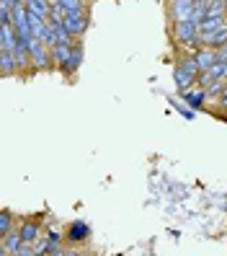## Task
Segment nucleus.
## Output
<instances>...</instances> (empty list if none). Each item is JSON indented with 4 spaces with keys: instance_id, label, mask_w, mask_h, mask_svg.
I'll return each mask as SVG.
<instances>
[{
    "instance_id": "obj_1",
    "label": "nucleus",
    "mask_w": 227,
    "mask_h": 256,
    "mask_svg": "<svg viewBox=\"0 0 227 256\" xmlns=\"http://www.w3.org/2000/svg\"><path fill=\"white\" fill-rule=\"evenodd\" d=\"M199 62H196V57H184V62H181L176 68V86L178 91H189V88L196 86V80H199Z\"/></svg>"
},
{
    "instance_id": "obj_2",
    "label": "nucleus",
    "mask_w": 227,
    "mask_h": 256,
    "mask_svg": "<svg viewBox=\"0 0 227 256\" xmlns=\"http://www.w3.org/2000/svg\"><path fill=\"white\" fill-rule=\"evenodd\" d=\"M28 52H31L34 70H52V68H54L52 47H47L41 39H31V42H28Z\"/></svg>"
},
{
    "instance_id": "obj_3",
    "label": "nucleus",
    "mask_w": 227,
    "mask_h": 256,
    "mask_svg": "<svg viewBox=\"0 0 227 256\" xmlns=\"http://www.w3.org/2000/svg\"><path fill=\"white\" fill-rule=\"evenodd\" d=\"M90 24V16H88V8H80V10H70L67 13V18H65V26H67V32L75 36V39H80L85 34V28Z\"/></svg>"
},
{
    "instance_id": "obj_4",
    "label": "nucleus",
    "mask_w": 227,
    "mask_h": 256,
    "mask_svg": "<svg viewBox=\"0 0 227 256\" xmlns=\"http://www.w3.org/2000/svg\"><path fill=\"white\" fill-rule=\"evenodd\" d=\"M194 3H196V0H171V24L191 21Z\"/></svg>"
},
{
    "instance_id": "obj_5",
    "label": "nucleus",
    "mask_w": 227,
    "mask_h": 256,
    "mask_svg": "<svg viewBox=\"0 0 227 256\" xmlns=\"http://www.w3.org/2000/svg\"><path fill=\"white\" fill-rule=\"evenodd\" d=\"M23 244H26V240H23L21 230L16 228V230H10L8 236H3V238H0V254H3V256L16 254V256H18V251H21V246H23Z\"/></svg>"
},
{
    "instance_id": "obj_6",
    "label": "nucleus",
    "mask_w": 227,
    "mask_h": 256,
    "mask_svg": "<svg viewBox=\"0 0 227 256\" xmlns=\"http://www.w3.org/2000/svg\"><path fill=\"white\" fill-rule=\"evenodd\" d=\"M199 44L202 47H225L227 44V26H222L220 32H212V34H199Z\"/></svg>"
},
{
    "instance_id": "obj_7",
    "label": "nucleus",
    "mask_w": 227,
    "mask_h": 256,
    "mask_svg": "<svg viewBox=\"0 0 227 256\" xmlns=\"http://www.w3.org/2000/svg\"><path fill=\"white\" fill-rule=\"evenodd\" d=\"M194 57H196V62H199L202 70H209L212 65L220 62V57H217V50H215V47H199Z\"/></svg>"
},
{
    "instance_id": "obj_8",
    "label": "nucleus",
    "mask_w": 227,
    "mask_h": 256,
    "mask_svg": "<svg viewBox=\"0 0 227 256\" xmlns=\"http://www.w3.org/2000/svg\"><path fill=\"white\" fill-rule=\"evenodd\" d=\"M0 68H3V75H5V78H8V75L21 72V65H18L16 54L8 52V50H0Z\"/></svg>"
},
{
    "instance_id": "obj_9",
    "label": "nucleus",
    "mask_w": 227,
    "mask_h": 256,
    "mask_svg": "<svg viewBox=\"0 0 227 256\" xmlns=\"http://www.w3.org/2000/svg\"><path fill=\"white\" fill-rule=\"evenodd\" d=\"M72 54V44H54L52 47V60H54V68H62L67 65V60Z\"/></svg>"
},
{
    "instance_id": "obj_10",
    "label": "nucleus",
    "mask_w": 227,
    "mask_h": 256,
    "mask_svg": "<svg viewBox=\"0 0 227 256\" xmlns=\"http://www.w3.org/2000/svg\"><path fill=\"white\" fill-rule=\"evenodd\" d=\"M207 88H199V91H191V88H189V91H184V98H186V104H189V106H194V109H202L204 106V104H207Z\"/></svg>"
},
{
    "instance_id": "obj_11",
    "label": "nucleus",
    "mask_w": 227,
    "mask_h": 256,
    "mask_svg": "<svg viewBox=\"0 0 227 256\" xmlns=\"http://www.w3.org/2000/svg\"><path fill=\"white\" fill-rule=\"evenodd\" d=\"M222 26H227V16H215V18H204L199 24V34H212V32H220Z\"/></svg>"
},
{
    "instance_id": "obj_12",
    "label": "nucleus",
    "mask_w": 227,
    "mask_h": 256,
    "mask_svg": "<svg viewBox=\"0 0 227 256\" xmlns=\"http://www.w3.org/2000/svg\"><path fill=\"white\" fill-rule=\"evenodd\" d=\"M80 62H83V47H80V44H72V54H70L67 65H65V72L75 75V70L80 68Z\"/></svg>"
},
{
    "instance_id": "obj_13",
    "label": "nucleus",
    "mask_w": 227,
    "mask_h": 256,
    "mask_svg": "<svg viewBox=\"0 0 227 256\" xmlns=\"http://www.w3.org/2000/svg\"><path fill=\"white\" fill-rule=\"evenodd\" d=\"M18 230H21V236H23V240L26 244H36L39 240V222H23V225H18Z\"/></svg>"
},
{
    "instance_id": "obj_14",
    "label": "nucleus",
    "mask_w": 227,
    "mask_h": 256,
    "mask_svg": "<svg viewBox=\"0 0 227 256\" xmlns=\"http://www.w3.org/2000/svg\"><path fill=\"white\" fill-rule=\"evenodd\" d=\"M215 16H227V0H209L207 3L204 18H215Z\"/></svg>"
},
{
    "instance_id": "obj_15",
    "label": "nucleus",
    "mask_w": 227,
    "mask_h": 256,
    "mask_svg": "<svg viewBox=\"0 0 227 256\" xmlns=\"http://www.w3.org/2000/svg\"><path fill=\"white\" fill-rule=\"evenodd\" d=\"M67 8L62 6V3H57V0H52V10H49V24H65V18H67Z\"/></svg>"
},
{
    "instance_id": "obj_16",
    "label": "nucleus",
    "mask_w": 227,
    "mask_h": 256,
    "mask_svg": "<svg viewBox=\"0 0 227 256\" xmlns=\"http://www.w3.org/2000/svg\"><path fill=\"white\" fill-rule=\"evenodd\" d=\"M10 230H16L13 228V212L10 210H0V238L8 236Z\"/></svg>"
},
{
    "instance_id": "obj_17",
    "label": "nucleus",
    "mask_w": 227,
    "mask_h": 256,
    "mask_svg": "<svg viewBox=\"0 0 227 256\" xmlns=\"http://www.w3.org/2000/svg\"><path fill=\"white\" fill-rule=\"evenodd\" d=\"M85 238H88V228L83 222H75L70 230V240H85Z\"/></svg>"
},
{
    "instance_id": "obj_18",
    "label": "nucleus",
    "mask_w": 227,
    "mask_h": 256,
    "mask_svg": "<svg viewBox=\"0 0 227 256\" xmlns=\"http://www.w3.org/2000/svg\"><path fill=\"white\" fill-rule=\"evenodd\" d=\"M57 3H62L67 10H80V8H88L85 0H57Z\"/></svg>"
},
{
    "instance_id": "obj_19",
    "label": "nucleus",
    "mask_w": 227,
    "mask_h": 256,
    "mask_svg": "<svg viewBox=\"0 0 227 256\" xmlns=\"http://www.w3.org/2000/svg\"><path fill=\"white\" fill-rule=\"evenodd\" d=\"M217 57H220V62H227V44L225 47H217Z\"/></svg>"
}]
</instances>
